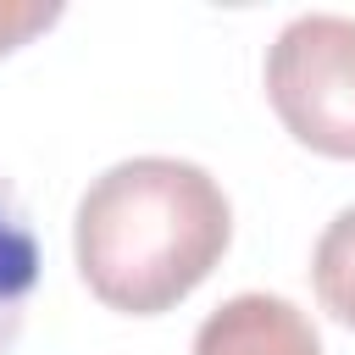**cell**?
Returning <instances> with one entry per match:
<instances>
[{
	"mask_svg": "<svg viewBox=\"0 0 355 355\" xmlns=\"http://www.w3.org/2000/svg\"><path fill=\"white\" fill-rule=\"evenodd\" d=\"M233 239L222 183L178 155L105 166L72 222V255L89 294L122 316H161L189 300Z\"/></svg>",
	"mask_w": 355,
	"mask_h": 355,
	"instance_id": "cell-1",
	"label": "cell"
},
{
	"mask_svg": "<svg viewBox=\"0 0 355 355\" xmlns=\"http://www.w3.org/2000/svg\"><path fill=\"white\" fill-rule=\"evenodd\" d=\"M266 100L305 150L355 161V17H294L266 50Z\"/></svg>",
	"mask_w": 355,
	"mask_h": 355,
	"instance_id": "cell-2",
	"label": "cell"
},
{
	"mask_svg": "<svg viewBox=\"0 0 355 355\" xmlns=\"http://www.w3.org/2000/svg\"><path fill=\"white\" fill-rule=\"evenodd\" d=\"M194 355H322L316 327L305 322V311L283 294H233L227 305H216L200 333H194Z\"/></svg>",
	"mask_w": 355,
	"mask_h": 355,
	"instance_id": "cell-3",
	"label": "cell"
},
{
	"mask_svg": "<svg viewBox=\"0 0 355 355\" xmlns=\"http://www.w3.org/2000/svg\"><path fill=\"white\" fill-rule=\"evenodd\" d=\"M33 288H39V239L17 189L0 178V355L17 344Z\"/></svg>",
	"mask_w": 355,
	"mask_h": 355,
	"instance_id": "cell-4",
	"label": "cell"
},
{
	"mask_svg": "<svg viewBox=\"0 0 355 355\" xmlns=\"http://www.w3.org/2000/svg\"><path fill=\"white\" fill-rule=\"evenodd\" d=\"M311 283H316L322 311L355 333V205H344L322 227L316 255H311Z\"/></svg>",
	"mask_w": 355,
	"mask_h": 355,
	"instance_id": "cell-5",
	"label": "cell"
},
{
	"mask_svg": "<svg viewBox=\"0 0 355 355\" xmlns=\"http://www.w3.org/2000/svg\"><path fill=\"white\" fill-rule=\"evenodd\" d=\"M61 22V6H39V0H0V55L22 50L33 33L55 28Z\"/></svg>",
	"mask_w": 355,
	"mask_h": 355,
	"instance_id": "cell-6",
	"label": "cell"
}]
</instances>
